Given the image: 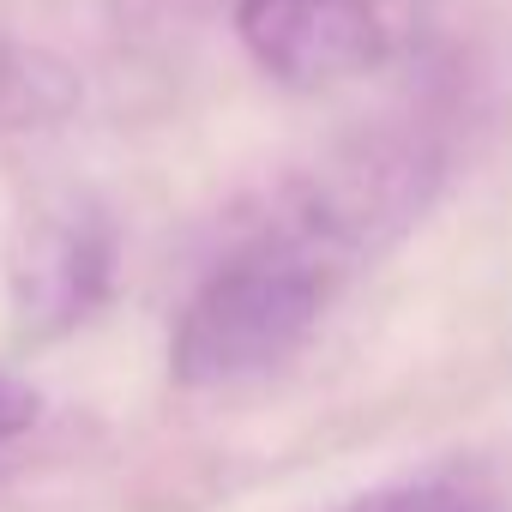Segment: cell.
Masks as SVG:
<instances>
[{
	"instance_id": "3",
	"label": "cell",
	"mask_w": 512,
	"mask_h": 512,
	"mask_svg": "<svg viewBox=\"0 0 512 512\" xmlns=\"http://www.w3.org/2000/svg\"><path fill=\"white\" fill-rule=\"evenodd\" d=\"M121 229L97 199H55L31 217L13 253V320L25 338H67L79 332L115 290Z\"/></svg>"
},
{
	"instance_id": "5",
	"label": "cell",
	"mask_w": 512,
	"mask_h": 512,
	"mask_svg": "<svg viewBox=\"0 0 512 512\" xmlns=\"http://www.w3.org/2000/svg\"><path fill=\"white\" fill-rule=\"evenodd\" d=\"M85 85L79 73L37 49V43H13L0 37V133H43V127H61L73 109H79Z\"/></svg>"
},
{
	"instance_id": "4",
	"label": "cell",
	"mask_w": 512,
	"mask_h": 512,
	"mask_svg": "<svg viewBox=\"0 0 512 512\" xmlns=\"http://www.w3.org/2000/svg\"><path fill=\"white\" fill-rule=\"evenodd\" d=\"M235 37L290 91H332L386 61L374 0H235Z\"/></svg>"
},
{
	"instance_id": "1",
	"label": "cell",
	"mask_w": 512,
	"mask_h": 512,
	"mask_svg": "<svg viewBox=\"0 0 512 512\" xmlns=\"http://www.w3.org/2000/svg\"><path fill=\"white\" fill-rule=\"evenodd\" d=\"M338 284L344 272L326 266L320 253L272 229H253L181 302L169 332V380L205 392L272 374L314 338Z\"/></svg>"
},
{
	"instance_id": "2",
	"label": "cell",
	"mask_w": 512,
	"mask_h": 512,
	"mask_svg": "<svg viewBox=\"0 0 512 512\" xmlns=\"http://www.w3.org/2000/svg\"><path fill=\"white\" fill-rule=\"evenodd\" d=\"M440 175H446V157L428 133H410V127L356 133L332 145L314 169H302L278 193L260 229L350 272L422 223V211L440 193Z\"/></svg>"
},
{
	"instance_id": "6",
	"label": "cell",
	"mask_w": 512,
	"mask_h": 512,
	"mask_svg": "<svg viewBox=\"0 0 512 512\" xmlns=\"http://www.w3.org/2000/svg\"><path fill=\"white\" fill-rule=\"evenodd\" d=\"M344 512H488V500L476 488H464L458 476H410V482L368 488Z\"/></svg>"
},
{
	"instance_id": "7",
	"label": "cell",
	"mask_w": 512,
	"mask_h": 512,
	"mask_svg": "<svg viewBox=\"0 0 512 512\" xmlns=\"http://www.w3.org/2000/svg\"><path fill=\"white\" fill-rule=\"evenodd\" d=\"M37 416H43V398H37V386L0 368V446H7V440H19V434L37 422Z\"/></svg>"
}]
</instances>
